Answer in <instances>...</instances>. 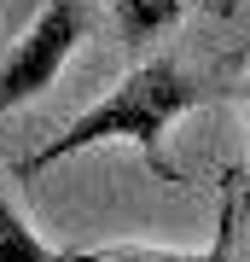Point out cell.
Segmentation results:
<instances>
[{"mask_svg":"<svg viewBox=\"0 0 250 262\" xmlns=\"http://www.w3.org/2000/svg\"><path fill=\"white\" fill-rule=\"evenodd\" d=\"M204 99H210V82H198L192 70H180V58H146V64H134L99 105H87L64 134H53L41 151H29L18 163V175H41L47 163H64V158H76V151H87V146L122 140V146L146 151V163H151L157 181H175L163 134H169V122L180 111H192V105H204Z\"/></svg>","mask_w":250,"mask_h":262,"instance_id":"cell-1","label":"cell"},{"mask_svg":"<svg viewBox=\"0 0 250 262\" xmlns=\"http://www.w3.org/2000/svg\"><path fill=\"white\" fill-rule=\"evenodd\" d=\"M87 24H93V0H41L18 47L0 58V117L53 88V76L76 53V41L87 35Z\"/></svg>","mask_w":250,"mask_h":262,"instance_id":"cell-2","label":"cell"},{"mask_svg":"<svg viewBox=\"0 0 250 262\" xmlns=\"http://www.w3.org/2000/svg\"><path fill=\"white\" fill-rule=\"evenodd\" d=\"M0 262H70V251H53V245L24 222V210L12 204L6 181H0Z\"/></svg>","mask_w":250,"mask_h":262,"instance_id":"cell-3","label":"cell"},{"mask_svg":"<svg viewBox=\"0 0 250 262\" xmlns=\"http://www.w3.org/2000/svg\"><path fill=\"white\" fill-rule=\"evenodd\" d=\"M111 18H117V29H122V41L140 47V41L163 35V29L180 18V0H111Z\"/></svg>","mask_w":250,"mask_h":262,"instance_id":"cell-4","label":"cell"},{"mask_svg":"<svg viewBox=\"0 0 250 262\" xmlns=\"http://www.w3.org/2000/svg\"><path fill=\"white\" fill-rule=\"evenodd\" d=\"M233 227H239V192H233V181H227L221 187V215H215V239H210V251L198 262H239L233 256Z\"/></svg>","mask_w":250,"mask_h":262,"instance_id":"cell-5","label":"cell"},{"mask_svg":"<svg viewBox=\"0 0 250 262\" xmlns=\"http://www.w3.org/2000/svg\"><path fill=\"white\" fill-rule=\"evenodd\" d=\"M244 140H250V82H244ZM250 204V151H244V198H239V210Z\"/></svg>","mask_w":250,"mask_h":262,"instance_id":"cell-6","label":"cell"}]
</instances>
